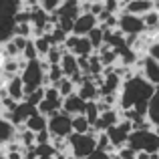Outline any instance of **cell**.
<instances>
[{
    "mask_svg": "<svg viewBox=\"0 0 159 159\" xmlns=\"http://www.w3.org/2000/svg\"><path fill=\"white\" fill-rule=\"evenodd\" d=\"M153 91H155V85H151L137 70L135 77L123 81V87L119 91V109L133 107L137 113L147 115V105H149V99H151Z\"/></svg>",
    "mask_w": 159,
    "mask_h": 159,
    "instance_id": "6da1fadb",
    "label": "cell"
},
{
    "mask_svg": "<svg viewBox=\"0 0 159 159\" xmlns=\"http://www.w3.org/2000/svg\"><path fill=\"white\" fill-rule=\"evenodd\" d=\"M127 145L135 151H159V133L155 129H133L127 139Z\"/></svg>",
    "mask_w": 159,
    "mask_h": 159,
    "instance_id": "7a4b0ae2",
    "label": "cell"
},
{
    "mask_svg": "<svg viewBox=\"0 0 159 159\" xmlns=\"http://www.w3.org/2000/svg\"><path fill=\"white\" fill-rule=\"evenodd\" d=\"M20 77L24 81V95L34 91L36 87H43L44 77H47V69L43 66V61L40 58H32V61H26V66L20 70Z\"/></svg>",
    "mask_w": 159,
    "mask_h": 159,
    "instance_id": "3957f363",
    "label": "cell"
},
{
    "mask_svg": "<svg viewBox=\"0 0 159 159\" xmlns=\"http://www.w3.org/2000/svg\"><path fill=\"white\" fill-rule=\"evenodd\" d=\"M69 143H70V153L75 157L83 159L97 149V131L95 129H91L89 133H75L73 131L69 135Z\"/></svg>",
    "mask_w": 159,
    "mask_h": 159,
    "instance_id": "277c9868",
    "label": "cell"
},
{
    "mask_svg": "<svg viewBox=\"0 0 159 159\" xmlns=\"http://www.w3.org/2000/svg\"><path fill=\"white\" fill-rule=\"evenodd\" d=\"M47 127H48V131L52 133V137H69L70 133H73V117L61 109V111L52 113V115L48 117Z\"/></svg>",
    "mask_w": 159,
    "mask_h": 159,
    "instance_id": "5b68a950",
    "label": "cell"
},
{
    "mask_svg": "<svg viewBox=\"0 0 159 159\" xmlns=\"http://www.w3.org/2000/svg\"><path fill=\"white\" fill-rule=\"evenodd\" d=\"M131 131H133V123L129 119H121L117 125H111L107 129V135H109V141H111L113 147L119 149L123 145H127V139L131 135Z\"/></svg>",
    "mask_w": 159,
    "mask_h": 159,
    "instance_id": "8992f818",
    "label": "cell"
},
{
    "mask_svg": "<svg viewBox=\"0 0 159 159\" xmlns=\"http://www.w3.org/2000/svg\"><path fill=\"white\" fill-rule=\"evenodd\" d=\"M135 69L139 70L151 85L159 87V61L157 58L149 57V54H141L139 61H137V65H135Z\"/></svg>",
    "mask_w": 159,
    "mask_h": 159,
    "instance_id": "52a82bcc",
    "label": "cell"
},
{
    "mask_svg": "<svg viewBox=\"0 0 159 159\" xmlns=\"http://www.w3.org/2000/svg\"><path fill=\"white\" fill-rule=\"evenodd\" d=\"M119 28L125 34H141V32H145L143 16L133 14V12H127V10H121L119 12Z\"/></svg>",
    "mask_w": 159,
    "mask_h": 159,
    "instance_id": "ba28073f",
    "label": "cell"
},
{
    "mask_svg": "<svg viewBox=\"0 0 159 159\" xmlns=\"http://www.w3.org/2000/svg\"><path fill=\"white\" fill-rule=\"evenodd\" d=\"M65 48L70 52H75L77 57H89L91 52H95L93 44H91L89 36H79L75 34V32H70L69 36H66L65 40Z\"/></svg>",
    "mask_w": 159,
    "mask_h": 159,
    "instance_id": "9c48e42d",
    "label": "cell"
},
{
    "mask_svg": "<svg viewBox=\"0 0 159 159\" xmlns=\"http://www.w3.org/2000/svg\"><path fill=\"white\" fill-rule=\"evenodd\" d=\"M99 24V18L93 14V12H81V14L75 18V26H73V32L79 36H87L95 26Z\"/></svg>",
    "mask_w": 159,
    "mask_h": 159,
    "instance_id": "30bf717a",
    "label": "cell"
},
{
    "mask_svg": "<svg viewBox=\"0 0 159 159\" xmlns=\"http://www.w3.org/2000/svg\"><path fill=\"white\" fill-rule=\"evenodd\" d=\"M121 119H123V117H121L119 107H111V109H107V111L101 113V117H99V119L93 123V129H95L97 133H99V131H107L111 125H117Z\"/></svg>",
    "mask_w": 159,
    "mask_h": 159,
    "instance_id": "8fae6325",
    "label": "cell"
},
{
    "mask_svg": "<svg viewBox=\"0 0 159 159\" xmlns=\"http://www.w3.org/2000/svg\"><path fill=\"white\" fill-rule=\"evenodd\" d=\"M39 109H36L34 105H30L28 101H18L16 103V107L12 109V113H10V121L16 125V127H20V125H24L26 123V119L32 115V113H36Z\"/></svg>",
    "mask_w": 159,
    "mask_h": 159,
    "instance_id": "7c38bea8",
    "label": "cell"
},
{
    "mask_svg": "<svg viewBox=\"0 0 159 159\" xmlns=\"http://www.w3.org/2000/svg\"><path fill=\"white\" fill-rule=\"evenodd\" d=\"M16 133H18L16 125L6 117H0V149H4L12 139H16Z\"/></svg>",
    "mask_w": 159,
    "mask_h": 159,
    "instance_id": "4fadbf2b",
    "label": "cell"
},
{
    "mask_svg": "<svg viewBox=\"0 0 159 159\" xmlns=\"http://www.w3.org/2000/svg\"><path fill=\"white\" fill-rule=\"evenodd\" d=\"M85 105H87V101L81 99L77 93H73V95H69V97L62 99V111L69 113L70 117L79 115V113H85Z\"/></svg>",
    "mask_w": 159,
    "mask_h": 159,
    "instance_id": "5bb4252c",
    "label": "cell"
},
{
    "mask_svg": "<svg viewBox=\"0 0 159 159\" xmlns=\"http://www.w3.org/2000/svg\"><path fill=\"white\" fill-rule=\"evenodd\" d=\"M77 95L81 99H85V101H97V99H101V89H99L89 77L85 83H81V85L77 87Z\"/></svg>",
    "mask_w": 159,
    "mask_h": 159,
    "instance_id": "9a60e30c",
    "label": "cell"
},
{
    "mask_svg": "<svg viewBox=\"0 0 159 159\" xmlns=\"http://www.w3.org/2000/svg\"><path fill=\"white\" fill-rule=\"evenodd\" d=\"M6 91L14 101H22L24 99V81L20 75H12L6 81Z\"/></svg>",
    "mask_w": 159,
    "mask_h": 159,
    "instance_id": "2e32d148",
    "label": "cell"
},
{
    "mask_svg": "<svg viewBox=\"0 0 159 159\" xmlns=\"http://www.w3.org/2000/svg\"><path fill=\"white\" fill-rule=\"evenodd\" d=\"M61 69H62V73H65V77H73L75 73H79V61H77V54L75 52H70V51H65L62 52V57H61Z\"/></svg>",
    "mask_w": 159,
    "mask_h": 159,
    "instance_id": "e0dca14e",
    "label": "cell"
},
{
    "mask_svg": "<svg viewBox=\"0 0 159 159\" xmlns=\"http://www.w3.org/2000/svg\"><path fill=\"white\" fill-rule=\"evenodd\" d=\"M14 28H16L14 16L0 14V44H4L6 40H10L14 36Z\"/></svg>",
    "mask_w": 159,
    "mask_h": 159,
    "instance_id": "ac0fdd59",
    "label": "cell"
},
{
    "mask_svg": "<svg viewBox=\"0 0 159 159\" xmlns=\"http://www.w3.org/2000/svg\"><path fill=\"white\" fill-rule=\"evenodd\" d=\"M153 8H155L153 0H129V2L125 4V8H123V10H127V12H133V14L143 16L145 12L153 10Z\"/></svg>",
    "mask_w": 159,
    "mask_h": 159,
    "instance_id": "d6986e66",
    "label": "cell"
},
{
    "mask_svg": "<svg viewBox=\"0 0 159 159\" xmlns=\"http://www.w3.org/2000/svg\"><path fill=\"white\" fill-rule=\"evenodd\" d=\"M147 119L153 123V127H159V87H155L151 99L147 105Z\"/></svg>",
    "mask_w": 159,
    "mask_h": 159,
    "instance_id": "ffe728a7",
    "label": "cell"
},
{
    "mask_svg": "<svg viewBox=\"0 0 159 159\" xmlns=\"http://www.w3.org/2000/svg\"><path fill=\"white\" fill-rule=\"evenodd\" d=\"M24 125H26V127L30 129V131H34V133H36V131H40V129H44V127L48 125V117L36 111V113H32V115L28 117Z\"/></svg>",
    "mask_w": 159,
    "mask_h": 159,
    "instance_id": "44dd1931",
    "label": "cell"
},
{
    "mask_svg": "<svg viewBox=\"0 0 159 159\" xmlns=\"http://www.w3.org/2000/svg\"><path fill=\"white\" fill-rule=\"evenodd\" d=\"M93 129L91 121L85 117V113H79V115H73V131L75 133H89Z\"/></svg>",
    "mask_w": 159,
    "mask_h": 159,
    "instance_id": "7402d4cb",
    "label": "cell"
},
{
    "mask_svg": "<svg viewBox=\"0 0 159 159\" xmlns=\"http://www.w3.org/2000/svg\"><path fill=\"white\" fill-rule=\"evenodd\" d=\"M87 36H89V40H91V44H93L95 51H99V48L105 44V28H103L101 24H97V26H95Z\"/></svg>",
    "mask_w": 159,
    "mask_h": 159,
    "instance_id": "603a6c76",
    "label": "cell"
},
{
    "mask_svg": "<svg viewBox=\"0 0 159 159\" xmlns=\"http://www.w3.org/2000/svg\"><path fill=\"white\" fill-rule=\"evenodd\" d=\"M54 87H57V89L61 91L62 99L69 97V95H73V93H77V85H75V81H73L70 77H62V79H61V81H58Z\"/></svg>",
    "mask_w": 159,
    "mask_h": 159,
    "instance_id": "cb8c5ba5",
    "label": "cell"
},
{
    "mask_svg": "<svg viewBox=\"0 0 159 159\" xmlns=\"http://www.w3.org/2000/svg\"><path fill=\"white\" fill-rule=\"evenodd\" d=\"M85 117L91 121V125H93L95 121L101 117V111H99L97 101H87V105H85Z\"/></svg>",
    "mask_w": 159,
    "mask_h": 159,
    "instance_id": "d4e9b609",
    "label": "cell"
},
{
    "mask_svg": "<svg viewBox=\"0 0 159 159\" xmlns=\"http://www.w3.org/2000/svg\"><path fill=\"white\" fill-rule=\"evenodd\" d=\"M43 99H44V85H43V87H36L34 91H30V93L24 95V101H28L30 105H34V107L39 105Z\"/></svg>",
    "mask_w": 159,
    "mask_h": 159,
    "instance_id": "484cf974",
    "label": "cell"
},
{
    "mask_svg": "<svg viewBox=\"0 0 159 159\" xmlns=\"http://www.w3.org/2000/svg\"><path fill=\"white\" fill-rule=\"evenodd\" d=\"M97 149H101V151H115V147L111 145V141H109V135L107 131H99L97 133Z\"/></svg>",
    "mask_w": 159,
    "mask_h": 159,
    "instance_id": "4316f807",
    "label": "cell"
},
{
    "mask_svg": "<svg viewBox=\"0 0 159 159\" xmlns=\"http://www.w3.org/2000/svg\"><path fill=\"white\" fill-rule=\"evenodd\" d=\"M47 77H48V83H51V85H57V83L61 81L62 77H65V73H62L61 65H51V66H48Z\"/></svg>",
    "mask_w": 159,
    "mask_h": 159,
    "instance_id": "83f0119b",
    "label": "cell"
},
{
    "mask_svg": "<svg viewBox=\"0 0 159 159\" xmlns=\"http://www.w3.org/2000/svg\"><path fill=\"white\" fill-rule=\"evenodd\" d=\"M52 147L57 149L58 153H70V143H69V137H52Z\"/></svg>",
    "mask_w": 159,
    "mask_h": 159,
    "instance_id": "f1b7e54d",
    "label": "cell"
},
{
    "mask_svg": "<svg viewBox=\"0 0 159 159\" xmlns=\"http://www.w3.org/2000/svg\"><path fill=\"white\" fill-rule=\"evenodd\" d=\"M48 34H51V40H52V44H65V40H66V32L62 30L61 26H57V24H54V28L51 32H48Z\"/></svg>",
    "mask_w": 159,
    "mask_h": 159,
    "instance_id": "f546056e",
    "label": "cell"
},
{
    "mask_svg": "<svg viewBox=\"0 0 159 159\" xmlns=\"http://www.w3.org/2000/svg\"><path fill=\"white\" fill-rule=\"evenodd\" d=\"M22 57L26 58V61H32V58H40V57H39V51H36V47H34V40H32V39H28L26 47L22 48Z\"/></svg>",
    "mask_w": 159,
    "mask_h": 159,
    "instance_id": "4dcf8cb0",
    "label": "cell"
},
{
    "mask_svg": "<svg viewBox=\"0 0 159 159\" xmlns=\"http://www.w3.org/2000/svg\"><path fill=\"white\" fill-rule=\"evenodd\" d=\"M14 34L26 36V39H32V22H16Z\"/></svg>",
    "mask_w": 159,
    "mask_h": 159,
    "instance_id": "1f68e13d",
    "label": "cell"
},
{
    "mask_svg": "<svg viewBox=\"0 0 159 159\" xmlns=\"http://www.w3.org/2000/svg\"><path fill=\"white\" fill-rule=\"evenodd\" d=\"M52 141V133L48 131V127L36 131V143H51Z\"/></svg>",
    "mask_w": 159,
    "mask_h": 159,
    "instance_id": "d6a6232c",
    "label": "cell"
},
{
    "mask_svg": "<svg viewBox=\"0 0 159 159\" xmlns=\"http://www.w3.org/2000/svg\"><path fill=\"white\" fill-rule=\"evenodd\" d=\"M117 153H119V157L121 159H133L137 155V151L133 147H129V145H123V147H119L117 149Z\"/></svg>",
    "mask_w": 159,
    "mask_h": 159,
    "instance_id": "836d02e7",
    "label": "cell"
},
{
    "mask_svg": "<svg viewBox=\"0 0 159 159\" xmlns=\"http://www.w3.org/2000/svg\"><path fill=\"white\" fill-rule=\"evenodd\" d=\"M39 2H40V6H43L44 10L52 12V10H57V8L61 6V2H62V0H39Z\"/></svg>",
    "mask_w": 159,
    "mask_h": 159,
    "instance_id": "e575fe53",
    "label": "cell"
},
{
    "mask_svg": "<svg viewBox=\"0 0 159 159\" xmlns=\"http://www.w3.org/2000/svg\"><path fill=\"white\" fill-rule=\"evenodd\" d=\"M83 159H111V153H109V151H101V149H95L93 153H89V155L83 157Z\"/></svg>",
    "mask_w": 159,
    "mask_h": 159,
    "instance_id": "d590c367",
    "label": "cell"
},
{
    "mask_svg": "<svg viewBox=\"0 0 159 159\" xmlns=\"http://www.w3.org/2000/svg\"><path fill=\"white\" fill-rule=\"evenodd\" d=\"M103 10H105V2H103V0H99V2H91V12H93L95 16H99Z\"/></svg>",
    "mask_w": 159,
    "mask_h": 159,
    "instance_id": "8d00e7d4",
    "label": "cell"
},
{
    "mask_svg": "<svg viewBox=\"0 0 159 159\" xmlns=\"http://www.w3.org/2000/svg\"><path fill=\"white\" fill-rule=\"evenodd\" d=\"M6 159H24V151H6Z\"/></svg>",
    "mask_w": 159,
    "mask_h": 159,
    "instance_id": "74e56055",
    "label": "cell"
},
{
    "mask_svg": "<svg viewBox=\"0 0 159 159\" xmlns=\"http://www.w3.org/2000/svg\"><path fill=\"white\" fill-rule=\"evenodd\" d=\"M52 159H66V153H54V155H52Z\"/></svg>",
    "mask_w": 159,
    "mask_h": 159,
    "instance_id": "f35d334b",
    "label": "cell"
},
{
    "mask_svg": "<svg viewBox=\"0 0 159 159\" xmlns=\"http://www.w3.org/2000/svg\"><path fill=\"white\" fill-rule=\"evenodd\" d=\"M149 159H159V151H153V153H149Z\"/></svg>",
    "mask_w": 159,
    "mask_h": 159,
    "instance_id": "ab89813d",
    "label": "cell"
},
{
    "mask_svg": "<svg viewBox=\"0 0 159 159\" xmlns=\"http://www.w3.org/2000/svg\"><path fill=\"white\" fill-rule=\"evenodd\" d=\"M0 159H6V151H4V149L0 151Z\"/></svg>",
    "mask_w": 159,
    "mask_h": 159,
    "instance_id": "60d3db41",
    "label": "cell"
},
{
    "mask_svg": "<svg viewBox=\"0 0 159 159\" xmlns=\"http://www.w3.org/2000/svg\"><path fill=\"white\" fill-rule=\"evenodd\" d=\"M66 159H79V157H75L73 153H66Z\"/></svg>",
    "mask_w": 159,
    "mask_h": 159,
    "instance_id": "b9f144b4",
    "label": "cell"
},
{
    "mask_svg": "<svg viewBox=\"0 0 159 159\" xmlns=\"http://www.w3.org/2000/svg\"><path fill=\"white\" fill-rule=\"evenodd\" d=\"M87 2H99V0H87Z\"/></svg>",
    "mask_w": 159,
    "mask_h": 159,
    "instance_id": "7bdbcfd3",
    "label": "cell"
},
{
    "mask_svg": "<svg viewBox=\"0 0 159 159\" xmlns=\"http://www.w3.org/2000/svg\"><path fill=\"white\" fill-rule=\"evenodd\" d=\"M133 159H139V157H137V155H135V157H133Z\"/></svg>",
    "mask_w": 159,
    "mask_h": 159,
    "instance_id": "ee69618b",
    "label": "cell"
},
{
    "mask_svg": "<svg viewBox=\"0 0 159 159\" xmlns=\"http://www.w3.org/2000/svg\"><path fill=\"white\" fill-rule=\"evenodd\" d=\"M153 2H159V0H153Z\"/></svg>",
    "mask_w": 159,
    "mask_h": 159,
    "instance_id": "f6af8a7d",
    "label": "cell"
}]
</instances>
